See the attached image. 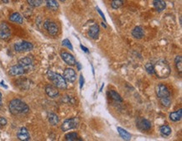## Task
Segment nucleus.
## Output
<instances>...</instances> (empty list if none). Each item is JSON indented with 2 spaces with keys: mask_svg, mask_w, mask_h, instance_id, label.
I'll list each match as a JSON object with an SVG mask.
<instances>
[{
  "mask_svg": "<svg viewBox=\"0 0 182 141\" xmlns=\"http://www.w3.org/2000/svg\"><path fill=\"white\" fill-rule=\"evenodd\" d=\"M9 108L10 113L14 115L25 114L29 110L28 105L20 99H13L10 102Z\"/></svg>",
  "mask_w": 182,
  "mask_h": 141,
  "instance_id": "f257e3e1",
  "label": "nucleus"
},
{
  "mask_svg": "<svg viewBox=\"0 0 182 141\" xmlns=\"http://www.w3.org/2000/svg\"><path fill=\"white\" fill-rule=\"evenodd\" d=\"M153 73L159 78H167L170 74V68L165 60H159L153 66Z\"/></svg>",
  "mask_w": 182,
  "mask_h": 141,
  "instance_id": "f03ea898",
  "label": "nucleus"
},
{
  "mask_svg": "<svg viewBox=\"0 0 182 141\" xmlns=\"http://www.w3.org/2000/svg\"><path fill=\"white\" fill-rule=\"evenodd\" d=\"M47 75H48L49 79L52 81V83L55 85V87H56L57 88H60V89L67 88V81L62 76H60V74H57V73H55L51 70H49L47 72Z\"/></svg>",
  "mask_w": 182,
  "mask_h": 141,
  "instance_id": "7ed1b4c3",
  "label": "nucleus"
},
{
  "mask_svg": "<svg viewBox=\"0 0 182 141\" xmlns=\"http://www.w3.org/2000/svg\"><path fill=\"white\" fill-rule=\"evenodd\" d=\"M79 123V119L78 118H72L69 119L64 121V123L61 125V130L62 131H68L73 129H76L78 126Z\"/></svg>",
  "mask_w": 182,
  "mask_h": 141,
  "instance_id": "20e7f679",
  "label": "nucleus"
},
{
  "mask_svg": "<svg viewBox=\"0 0 182 141\" xmlns=\"http://www.w3.org/2000/svg\"><path fill=\"white\" fill-rule=\"evenodd\" d=\"M34 46L31 43L27 41H22L16 43L14 45V50L17 52H23V51H30L33 50Z\"/></svg>",
  "mask_w": 182,
  "mask_h": 141,
  "instance_id": "39448f33",
  "label": "nucleus"
},
{
  "mask_svg": "<svg viewBox=\"0 0 182 141\" xmlns=\"http://www.w3.org/2000/svg\"><path fill=\"white\" fill-rule=\"evenodd\" d=\"M44 28L48 31V33L50 35H56L59 31L58 26L56 23L50 21V20H46L44 24Z\"/></svg>",
  "mask_w": 182,
  "mask_h": 141,
  "instance_id": "423d86ee",
  "label": "nucleus"
},
{
  "mask_svg": "<svg viewBox=\"0 0 182 141\" xmlns=\"http://www.w3.org/2000/svg\"><path fill=\"white\" fill-rule=\"evenodd\" d=\"M156 93H157V96L160 98H166V97H170V91L168 89V87L164 85V84H160L158 85V87H156Z\"/></svg>",
  "mask_w": 182,
  "mask_h": 141,
  "instance_id": "0eeeda50",
  "label": "nucleus"
},
{
  "mask_svg": "<svg viewBox=\"0 0 182 141\" xmlns=\"http://www.w3.org/2000/svg\"><path fill=\"white\" fill-rule=\"evenodd\" d=\"M10 35H11V31H10V27L5 23L0 24V39L8 40L10 37Z\"/></svg>",
  "mask_w": 182,
  "mask_h": 141,
  "instance_id": "6e6552de",
  "label": "nucleus"
},
{
  "mask_svg": "<svg viewBox=\"0 0 182 141\" xmlns=\"http://www.w3.org/2000/svg\"><path fill=\"white\" fill-rule=\"evenodd\" d=\"M60 56L62 58V60H64L67 65L69 66H74L77 64L76 59L74 58V56L72 55H71L70 53L67 52H61L60 53Z\"/></svg>",
  "mask_w": 182,
  "mask_h": 141,
  "instance_id": "1a4fd4ad",
  "label": "nucleus"
},
{
  "mask_svg": "<svg viewBox=\"0 0 182 141\" xmlns=\"http://www.w3.org/2000/svg\"><path fill=\"white\" fill-rule=\"evenodd\" d=\"M64 78H65V80L69 81V82H74L77 79L75 70L71 69V68L66 69L64 71Z\"/></svg>",
  "mask_w": 182,
  "mask_h": 141,
  "instance_id": "9d476101",
  "label": "nucleus"
},
{
  "mask_svg": "<svg viewBox=\"0 0 182 141\" xmlns=\"http://www.w3.org/2000/svg\"><path fill=\"white\" fill-rule=\"evenodd\" d=\"M17 137H18L19 140L23 141H27L30 140V135H29V131H28V129H27L26 128H24V127L21 128V129L18 131V133H17Z\"/></svg>",
  "mask_w": 182,
  "mask_h": 141,
  "instance_id": "9b49d317",
  "label": "nucleus"
},
{
  "mask_svg": "<svg viewBox=\"0 0 182 141\" xmlns=\"http://www.w3.org/2000/svg\"><path fill=\"white\" fill-rule=\"evenodd\" d=\"M25 72V68L20 65L14 66L10 69V74L11 76H20Z\"/></svg>",
  "mask_w": 182,
  "mask_h": 141,
  "instance_id": "f8f14e48",
  "label": "nucleus"
},
{
  "mask_svg": "<svg viewBox=\"0 0 182 141\" xmlns=\"http://www.w3.org/2000/svg\"><path fill=\"white\" fill-rule=\"evenodd\" d=\"M137 127L140 129V130L146 131L149 130L151 129V123L147 119H140L137 123Z\"/></svg>",
  "mask_w": 182,
  "mask_h": 141,
  "instance_id": "ddd939ff",
  "label": "nucleus"
},
{
  "mask_svg": "<svg viewBox=\"0 0 182 141\" xmlns=\"http://www.w3.org/2000/svg\"><path fill=\"white\" fill-rule=\"evenodd\" d=\"M46 92L50 98H56L59 95V91L57 87L52 85H47L46 87Z\"/></svg>",
  "mask_w": 182,
  "mask_h": 141,
  "instance_id": "4468645a",
  "label": "nucleus"
},
{
  "mask_svg": "<svg viewBox=\"0 0 182 141\" xmlns=\"http://www.w3.org/2000/svg\"><path fill=\"white\" fill-rule=\"evenodd\" d=\"M88 36L93 40H96V38L98 37V35H99V27L97 24H94L92 25L89 30H88V33H87Z\"/></svg>",
  "mask_w": 182,
  "mask_h": 141,
  "instance_id": "2eb2a0df",
  "label": "nucleus"
},
{
  "mask_svg": "<svg viewBox=\"0 0 182 141\" xmlns=\"http://www.w3.org/2000/svg\"><path fill=\"white\" fill-rule=\"evenodd\" d=\"M132 35L134 36L135 39H142L144 35V30L142 27L140 26H137L135 27L133 31H132Z\"/></svg>",
  "mask_w": 182,
  "mask_h": 141,
  "instance_id": "dca6fc26",
  "label": "nucleus"
},
{
  "mask_svg": "<svg viewBox=\"0 0 182 141\" xmlns=\"http://www.w3.org/2000/svg\"><path fill=\"white\" fill-rule=\"evenodd\" d=\"M153 5L154 9L159 12L163 11L166 7V3L164 0H153Z\"/></svg>",
  "mask_w": 182,
  "mask_h": 141,
  "instance_id": "f3484780",
  "label": "nucleus"
},
{
  "mask_svg": "<svg viewBox=\"0 0 182 141\" xmlns=\"http://www.w3.org/2000/svg\"><path fill=\"white\" fill-rule=\"evenodd\" d=\"M182 117V110L181 109H179V110L175 111V112H173L170 114V119H171L174 122H177V121H180Z\"/></svg>",
  "mask_w": 182,
  "mask_h": 141,
  "instance_id": "a211bd4d",
  "label": "nucleus"
},
{
  "mask_svg": "<svg viewBox=\"0 0 182 141\" xmlns=\"http://www.w3.org/2000/svg\"><path fill=\"white\" fill-rule=\"evenodd\" d=\"M117 131H118L120 136L122 137V139H124V140H131V134L128 131H126L120 127H117Z\"/></svg>",
  "mask_w": 182,
  "mask_h": 141,
  "instance_id": "6ab92c4d",
  "label": "nucleus"
},
{
  "mask_svg": "<svg viewBox=\"0 0 182 141\" xmlns=\"http://www.w3.org/2000/svg\"><path fill=\"white\" fill-rule=\"evenodd\" d=\"M10 21L18 23V24H22L23 23V17L19 14V13H14L10 16Z\"/></svg>",
  "mask_w": 182,
  "mask_h": 141,
  "instance_id": "aec40b11",
  "label": "nucleus"
},
{
  "mask_svg": "<svg viewBox=\"0 0 182 141\" xmlns=\"http://www.w3.org/2000/svg\"><path fill=\"white\" fill-rule=\"evenodd\" d=\"M46 3L47 8L53 10V11L57 10L58 8H59V4L56 2V0H46Z\"/></svg>",
  "mask_w": 182,
  "mask_h": 141,
  "instance_id": "412c9836",
  "label": "nucleus"
},
{
  "mask_svg": "<svg viewBox=\"0 0 182 141\" xmlns=\"http://www.w3.org/2000/svg\"><path fill=\"white\" fill-rule=\"evenodd\" d=\"M31 64H32V60L28 56L24 57V58H22V59H20L19 60V65H20L21 66H23L24 68L31 66Z\"/></svg>",
  "mask_w": 182,
  "mask_h": 141,
  "instance_id": "4be33fe9",
  "label": "nucleus"
},
{
  "mask_svg": "<svg viewBox=\"0 0 182 141\" xmlns=\"http://www.w3.org/2000/svg\"><path fill=\"white\" fill-rule=\"evenodd\" d=\"M48 119L51 125H56L59 123V118H58L57 115L55 114V113H49Z\"/></svg>",
  "mask_w": 182,
  "mask_h": 141,
  "instance_id": "5701e85b",
  "label": "nucleus"
},
{
  "mask_svg": "<svg viewBox=\"0 0 182 141\" xmlns=\"http://www.w3.org/2000/svg\"><path fill=\"white\" fill-rule=\"evenodd\" d=\"M160 133L163 134L164 136H169L171 134V129L169 126H167V125L161 126L160 129Z\"/></svg>",
  "mask_w": 182,
  "mask_h": 141,
  "instance_id": "b1692460",
  "label": "nucleus"
},
{
  "mask_svg": "<svg viewBox=\"0 0 182 141\" xmlns=\"http://www.w3.org/2000/svg\"><path fill=\"white\" fill-rule=\"evenodd\" d=\"M108 94H109L110 98H112L113 100L117 101V102H123V99L120 97V95L118 93H117L114 91H109Z\"/></svg>",
  "mask_w": 182,
  "mask_h": 141,
  "instance_id": "393cba45",
  "label": "nucleus"
},
{
  "mask_svg": "<svg viewBox=\"0 0 182 141\" xmlns=\"http://www.w3.org/2000/svg\"><path fill=\"white\" fill-rule=\"evenodd\" d=\"M123 3H124V0H113L111 3V6L113 9H117L123 5Z\"/></svg>",
  "mask_w": 182,
  "mask_h": 141,
  "instance_id": "a878e982",
  "label": "nucleus"
},
{
  "mask_svg": "<svg viewBox=\"0 0 182 141\" xmlns=\"http://www.w3.org/2000/svg\"><path fill=\"white\" fill-rule=\"evenodd\" d=\"M66 140L67 141H73L78 140V135L77 133H69L65 136Z\"/></svg>",
  "mask_w": 182,
  "mask_h": 141,
  "instance_id": "bb28decb",
  "label": "nucleus"
},
{
  "mask_svg": "<svg viewBox=\"0 0 182 141\" xmlns=\"http://www.w3.org/2000/svg\"><path fill=\"white\" fill-rule=\"evenodd\" d=\"M175 66H176V68H177V70H179V72L180 73H181L182 71V59H181V56H176V58H175Z\"/></svg>",
  "mask_w": 182,
  "mask_h": 141,
  "instance_id": "cd10ccee",
  "label": "nucleus"
},
{
  "mask_svg": "<svg viewBox=\"0 0 182 141\" xmlns=\"http://www.w3.org/2000/svg\"><path fill=\"white\" fill-rule=\"evenodd\" d=\"M28 3L32 7H39L42 4L43 0H27Z\"/></svg>",
  "mask_w": 182,
  "mask_h": 141,
  "instance_id": "c85d7f7f",
  "label": "nucleus"
},
{
  "mask_svg": "<svg viewBox=\"0 0 182 141\" xmlns=\"http://www.w3.org/2000/svg\"><path fill=\"white\" fill-rule=\"evenodd\" d=\"M160 102H161V104H162L163 106H164V107H169V106L170 105L171 101H170V97L162 98H160Z\"/></svg>",
  "mask_w": 182,
  "mask_h": 141,
  "instance_id": "c756f323",
  "label": "nucleus"
},
{
  "mask_svg": "<svg viewBox=\"0 0 182 141\" xmlns=\"http://www.w3.org/2000/svg\"><path fill=\"white\" fill-rule=\"evenodd\" d=\"M145 69L149 74H153V66L151 63H147L145 65Z\"/></svg>",
  "mask_w": 182,
  "mask_h": 141,
  "instance_id": "7c9ffc66",
  "label": "nucleus"
},
{
  "mask_svg": "<svg viewBox=\"0 0 182 141\" xmlns=\"http://www.w3.org/2000/svg\"><path fill=\"white\" fill-rule=\"evenodd\" d=\"M62 45H64V46H66L67 48H69L70 50H73V47H72V45H71V42H70V40H68V39H66V40H64L62 41Z\"/></svg>",
  "mask_w": 182,
  "mask_h": 141,
  "instance_id": "2f4dec72",
  "label": "nucleus"
},
{
  "mask_svg": "<svg viewBox=\"0 0 182 141\" xmlns=\"http://www.w3.org/2000/svg\"><path fill=\"white\" fill-rule=\"evenodd\" d=\"M6 124H7V120H6L4 118L0 117V125L4 126V125H6Z\"/></svg>",
  "mask_w": 182,
  "mask_h": 141,
  "instance_id": "473e14b6",
  "label": "nucleus"
},
{
  "mask_svg": "<svg viewBox=\"0 0 182 141\" xmlns=\"http://www.w3.org/2000/svg\"><path fill=\"white\" fill-rule=\"evenodd\" d=\"M83 84H84V79H83V76H82V75H81V76H80V87H81V88H82V87H83Z\"/></svg>",
  "mask_w": 182,
  "mask_h": 141,
  "instance_id": "72a5a7b5",
  "label": "nucleus"
},
{
  "mask_svg": "<svg viewBox=\"0 0 182 141\" xmlns=\"http://www.w3.org/2000/svg\"><path fill=\"white\" fill-rule=\"evenodd\" d=\"M96 10H97V12H98V13H99V14H100V15H101V16H102V18H103V20H104V21H105V22H106L105 16H104V14H103V12H102V11H101V9H99V8H97V7H96Z\"/></svg>",
  "mask_w": 182,
  "mask_h": 141,
  "instance_id": "f704fd0d",
  "label": "nucleus"
},
{
  "mask_svg": "<svg viewBox=\"0 0 182 141\" xmlns=\"http://www.w3.org/2000/svg\"><path fill=\"white\" fill-rule=\"evenodd\" d=\"M81 48L84 50L85 52H86V53H88V52H89V51H88V49H87V48H86V47H84L83 45H81Z\"/></svg>",
  "mask_w": 182,
  "mask_h": 141,
  "instance_id": "c9c22d12",
  "label": "nucleus"
},
{
  "mask_svg": "<svg viewBox=\"0 0 182 141\" xmlns=\"http://www.w3.org/2000/svg\"><path fill=\"white\" fill-rule=\"evenodd\" d=\"M77 69H78V70H80L81 69V66L80 63H77Z\"/></svg>",
  "mask_w": 182,
  "mask_h": 141,
  "instance_id": "e433bc0d",
  "label": "nucleus"
},
{
  "mask_svg": "<svg viewBox=\"0 0 182 141\" xmlns=\"http://www.w3.org/2000/svg\"><path fill=\"white\" fill-rule=\"evenodd\" d=\"M2 105V94L0 92V106Z\"/></svg>",
  "mask_w": 182,
  "mask_h": 141,
  "instance_id": "4c0bfd02",
  "label": "nucleus"
},
{
  "mask_svg": "<svg viewBox=\"0 0 182 141\" xmlns=\"http://www.w3.org/2000/svg\"><path fill=\"white\" fill-rule=\"evenodd\" d=\"M2 2H3L4 3H9V0H2Z\"/></svg>",
  "mask_w": 182,
  "mask_h": 141,
  "instance_id": "58836bf2",
  "label": "nucleus"
},
{
  "mask_svg": "<svg viewBox=\"0 0 182 141\" xmlns=\"http://www.w3.org/2000/svg\"><path fill=\"white\" fill-rule=\"evenodd\" d=\"M102 24H103V26H104L105 28H106V27H107V26H106V24H104V23H102Z\"/></svg>",
  "mask_w": 182,
  "mask_h": 141,
  "instance_id": "ea45409f",
  "label": "nucleus"
},
{
  "mask_svg": "<svg viewBox=\"0 0 182 141\" xmlns=\"http://www.w3.org/2000/svg\"><path fill=\"white\" fill-rule=\"evenodd\" d=\"M60 2H65L66 0H60Z\"/></svg>",
  "mask_w": 182,
  "mask_h": 141,
  "instance_id": "a19ab883",
  "label": "nucleus"
}]
</instances>
